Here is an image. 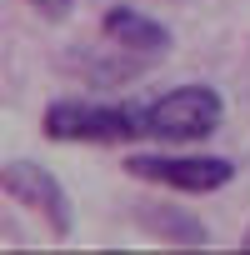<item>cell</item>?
<instances>
[{"mask_svg": "<svg viewBox=\"0 0 250 255\" xmlns=\"http://www.w3.org/2000/svg\"><path fill=\"white\" fill-rule=\"evenodd\" d=\"M145 225H155V235L165 240H180V245H210V230L190 215H175V210H140Z\"/></svg>", "mask_w": 250, "mask_h": 255, "instance_id": "8992f818", "label": "cell"}, {"mask_svg": "<svg viewBox=\"0 0 250 255\" xmlns=\"http://www.w3.org/2000/svg\"><path fill=\"white\" fill-rule=\"evenodd\" d=\"M220 120H225V100L215 85H175L145 105V135L165 145H190L215 135Z\"/></svg>", "mask_w": 250, "mask_h": 255, "instance_id": "7a4b0ae2", "label": "cell"}, {"mask_svg": "<svg viewBox=\"0 0 250 255\" xmlns=\"http://www.w3.org/2000/svg\"><path fill=\"white\" fill-rule=\"evenodd\" d=\"M25 5H30V10H40L45 20H65V15H70V5H75V0H25Z\"/></svg>", "mask_w": 250, "mask_h": 255, "instance_id": "52a82bcc", "label": "cell"}, {"mask_svg": "<svg viewBox=\"0 0 250 255\" xmlns=\"http://www.w3.org/2000/svg\"><path fill=\"white\" fill-rule=\"evenodd\" d=\"M125 170L135 180H150V185L180 190V195H210L235 180V165L220 155H130Z\"/></svg>", "mask_w": 250, "mask_h": 255, "instance_id": "3957f363", "label": "cell"}, {"mask_svg": "<svg viewBox=\"0 0 250 255\" xmlns=\"http://www.w3.org/2000/svg\"><path fill=\"white\" fill-rule=\"evenodd\" d=\"M45 135L70 145H125L145 135V105H95V100H55L45 110Z\"/></svg>", "mask_w": 250, "mask_h": 255, "instance_id": "6da1fadb", "label": "cell"}, {"mask_svg": "<svg viewBox=\"0 0 250 255\" xmlns=\"http://www.w3.org/2000/svg\"><path fill=\"white\" fill-rule=\"evenodd\" d=\"M0 190H5L10 200H20L25 210H35L55 235H70V200H65V190H60V180L45 170V165H35V160H10V165H0Z\"/></svg>", "mask_w": 250, "mask_h": 255, "instance_id": "277c9868", "label": "cell"}, {"mask_svg": "<svg viewBox=\"0 0 250 255\" xmlns=\"http://www.w3.org/2000/svg\"><path fill=\"white\" fill-rule=\"evenodd\" d=\"M100 30H105L110 45H120L125 55H140V60H155V55L170 50V30L160 20H150L145 10H135V5H110Z\"/></svg>", "mask_w": 250, "mask_h": 255, "instance_id": "5b68a950", "label": "cell"}, {"mask_svg": "<svg viewBox=\"0 0 250 255\" xmlns=\"http://www.w3.org/2000/svg\"><path fill=\"white\" fill-rule=\"evenodd\" d=\"M240 245H245V250H250V230H245V240H240Z\"/></svg>", "mask_w": 250, "mask_h": 255, "instance_id": "ba28073f", "label": "cell"}]
</instances>
